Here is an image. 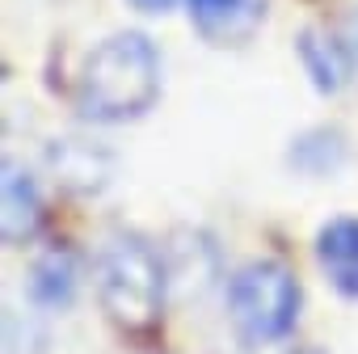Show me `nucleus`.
Segmentation results:
<instances>
[{
  "label": "nucleus",
  "instance_id": "f257e3e1",
  "mask_svg": "<svg viewBox=\"0 0 358 354\" xmlns=\"http://www.w3.org/2000/svg\"><path fill=\"white\" fill-rule=\"evenodd\" d=\"M160 93V55L156 47L127 30L110 34L76 80V110L93 122H127L139 118Z\"/></svg>",
  "mask_w": 358,
  "mask_h": 354
},
{
  "label": "nucleus",
  "instance_id": "f03ea898",
  "mask_svg": "<svg viewBox=\"0 0 358 354\" xmlns=\"http://www.w3.org/2000/svg\"><path fill=\"white\" fill-rule=\"evenodd\" d=\"M169 291L164 257L135 232H114L97 253V295L122 329H148Z\"/></svg>",
  "mask_w": 358,
  "mask_h": 354
},
{
  "label": "nucleus",
  "instance_id": "7ed1b4c3",
  "mask_svg": "<svg viewBox=\"0 0 358 354\" xmlns=\"http://www.w3.org/2000/svg\"><path fill=\"white\" fill-rule=\"evenodd\" d=\"M228 320L245 346L282 341L299 320V283L282 262H249L228 283Z\"/></svg>",
  "mask_w": 358,
  "mask_h": 354
},
{
  "label": "nucleus",
  "instance_id": "20e7f679",
  "mask_svg": "<svg viewBox=\"0 0 358 354\" xmlns=\"http://www.w3.org/2000/svg\"><path fill=\"white\" fill-rule=\"evenodd\" d=\"M0 232H5V245H26L38 224H43V199L34 177L9 156L5 169H0Z\"/></svg>",
  "mask_w": 358,
  "mask_h": 354
},
{
  "label": "nucleus",
  "instance_id": "39448f33",
  "mask_svg": "<svg viewBox=\"0 0 358 354\" xmlns=\"http://www.w3.org/2000/svg\"><path fill=\"white\" fill-rule=\"evenodd\" d=\"M316 262L333 283V291H341L345 299H358V220L345 215L324 224L316 236Z\"/></svg>",
  "mask_w": 358,
  "mask_h": 354
},
{
  "label": "nucleus",
  "instance_id": "423d86ee",
  "mask_svg": "<svg viewBox=\"0 0 358 354\" xmlns=\"http://www.w3.org/2000/svg\"><path fill=\"white\" fill-rule=\"evenodd\" d=\"M190 22L211 43H236L249 38L262 22V0H186Z\"/></svg>",
  "mask_w": 358,
  "mask_h": 354
},
{
  "label": "nucleus",
  "instance_id": "0eeeda50",
  "mask_svg": "<svg viewBox=\"0 0 358 354\" xmlns=\"http://www.w3.org/2000/svg\"><path fill=\"white\" fill-rule=\"evenodd\" d=\"M51 169L59 173V182H64L68 190L89 194V190H101V186H106V177H110V156H106L101 148L85 143V139H59V143L51 148Z\"/></svg>",
  "mask_w": 358,
  "mask_h": 354
},
{
  "label": "nucleus",
  "instance_id": "6e6552de",
  "mask_svg": "<svg viewBox=\"0 0 358 354\" xmlns=\"http://www.w3.org/2000/svg\"><path fill=\"white\" fill-rule=\"evenodd\" d=\"M299 59H303V68H308V76L320 93H337L350 80V55L324 30H303L299 34Z\"/></svg>",
  "mask_w": 358,
  "mask_h": 354
},
{
  "label": "nucleus",
  "instance_id": "1a4fd4ad",
  "mask_svg": "<svg viewBox=\"0 0 358 354\" xmlns=\"http://www.w3.org/2000/svg\"><path fill=\"white\" fill-rule=\"evenodd\" d=\"M76 291V262L64 249H51L30 270V299L38 308H68Z\"/></svg>",
  "mask_w": 358,
  "mask_h": 354
},
{
  "label": "nucleus",
  "instance_id": "9d476101",
  "mask_svg": "<svg viewBox=\"0 0 358 354\" xmlns=\"http://www.w3.org/2000/svg\"><path fill=\"white\" fill-rule=\"evenodd\" d=\"M131 9H139V13H169L177 0H127Z\"/></svg>",
  "mask_w": 358,
  "mask_h": 354
},
{
  "label": "nucleus",
  "instance_id": "9b49d317",
  "mask_svg": "<svg viewBox=\"0 0 358 354\" xmlns=\"http://www.w3.org/2000/svg\"><path fill=\"white\" fill-rule=\"evenodd\" d=\"M291 354H320V350H291Z\"/></svg>",
  "mask_w": 358,
  "mask_h": 354
}]
</instances>
